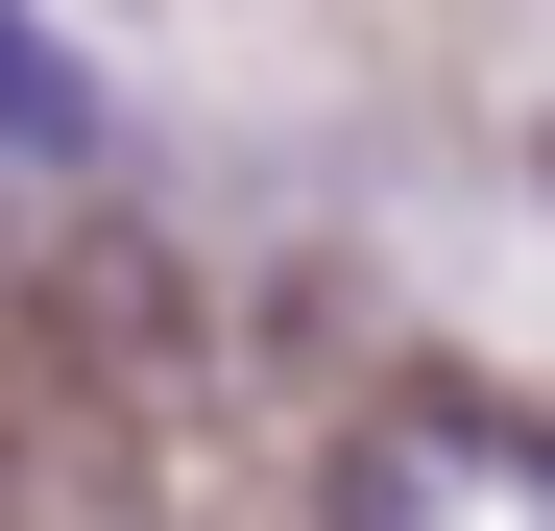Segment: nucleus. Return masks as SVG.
Masks as SVG:
<instances>
[{
    "mask_svg": "<svg viewBox=\"0 0 555 531\" xmlns=\"http://www.w3.org/2000/svg\"><path fill=\"white\" fill-rule=\"evenodd\" d=\"M338 531H555V435L483 387H387L338 435Z\"/></svg>",
    "mask_w": 555,
    "mask_h": 531,
    "instance_id": "nucleus-1",
    "label": "nucleus"
},
{
    "mask_svg": "<svg viewBox=\"0 0 555 531\" xmlns=\"http://www.w3.org/2000/svg\"><path fill=\"white\" fill-rule=\"evenodd\" d=\"M0 169H98V73H73L25 0H0Z\"/></svg>",
    "mask_w": 555,
    "mask_h": 531,
    "instance_id": "nucleus-2",
    "label": "nucleus"
}]
</instances>
